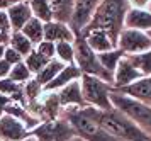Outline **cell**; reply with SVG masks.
Returning a JSON list of instances; mask_svg holds the SVG:
<instances>
[{
    "mask_svg": "<svg viewBox=\"0 0 151 141\" xmlns=\"http://www.w3.org/2000/svg\"><path fill=\"white\" fill-rule=\"evenodd\" d=\"M31 136H34L37 141H71L76 138V133L66 119L58 117L51 121H41L31 131Z\"/></svg>",
    "mask_w": 151,
    "mask_h": 141,
    "instance_id": "obj_7",
    "label": "cell"
},
{
    "mask_svg": "<svg viewBox=\"0 0 151 141\" xmlns=\"http://www.w3.org/2000/svg\"><path fill=\"white\" fill-rule=\"evenodd\" d=\"M126 54L119 49V48H114V49H110V51H105V53H99V61H100V65H102L109 73L114 75V70L116 67L119 65V61L122 60Z\"/></svg>",
    "mask_w": 151,
    "mask_h": 141,
    "instance_id": "obj_25",
    "label": "cell"
},
{
    "mask_svg": "<svg viewBox=\"0 0 151 141\" xmlns=\"http://www.w3.org/2000/svg\"><path fill=\"white\" fill-rule=\"evenodd\" d=\"M7 39H9V36H5V34H2V33H0V43L7 44Z\"/></svg>",
    "mask_w": 151,
    "mask_h": 141,
    "instance_id": "obj_38",
    "label": "cell"
},
{
    "mask_svg": "<svg viewBox=\"0 0 151 141\" xmlns=\"http://www.w3.org/2000/svg\"><path fill=\"white\" fill-rule=\"evenodd\" d=\"M10 102H14L12 99H9L7 95H4V94H0V114H4L5 112V109L9 107V104Z\"/></svg>",
    "mask_w": 151,
    "mask_h": 141,
    "instance_id": "obj_36",
    "label": "cell"
},
{
    "mask_svg": "<svg viewBox=\"0 0 151 141\" xmlns=\"http://www.w3.org/2000/svg\"><path fill=\"white\" fill-rule=\"evenodd\" d=\"M49 5L53 10V20H60V22H65L70 26L75 0H49Z\"/></svg>",
    "mask_w": 151,
    "mask_h": 141,
    "instance_id": "obj_18",
    "label": "cell"
},
{
    "mask_svg": "<svg viewBox=\"0 0 151 141\" xmlns=\"http://www.w3.org/2000/svg\"><path fill=\"white\" fill-rule=\"evenodd\" d=\"M22 87H24V95H26V102H27V104H29V102L37 101V99L42 95V92H44L42 85L36 80L34 77H32L29 82H26Z\"/></svg>",
    "mask_w": 151,
    "mask_h": 141,
    "instance_id": "obj_30",
    "label": "cell"
},
{
    "mask_svg": "<svg viewBox=\"0 0 151 141\" xmlns=\"http://www.w3.org/2000/svg\"><path fill=\"white\" fill-rule=\"evenodd\" d=\"M58 99L61 107H87V104L83 101V94H82V85L80 80H75L68 83L66 87H63L58 90Z\"/></svg>",
    "mask_w": 151,
    "mask_h": 141,
    "instance_id": "obj_14",
    "label": "cell"
},
{
    "mask_svg": "<svg viewBox=\"0 0 151 141\" xmlns=\"http://www.w3.org/2000/svg\"><path fill=\"white\" fill-rule=\"evenodd\" d=\"M127 60H129L144 77L151 75V49L143 51V53H137V54H129Z\"/></svg>",
    "mask_w": 151,
    "mask_h": 141,
    "instance_id": "obj_27",
    "label": "cell"
},
{
    "mask_svg": "<svg viewBox=\"0 0 151 141\" xmlns=\"http://www.w3.org/2000/svg\"><path fill=\"white\" fill-rule=\"evenodd\" d=\"M31 136V129L10 114H0V141H22Z\"/></svg>",
    "mask_w": 151,
    "mask_h": 141,
    "instance_id": "obj_10",
    "label": "cell"
},
{
    "mask_svg": "<svg viewBox=\"0 0 151 141\" xmlns=\"http://www.w3.org/2000/svg\"><path fill=\"white\" fill-rule=\"evenodd\" d=\"M21 33L36 46V44H39V43L44 39V22H41V20L36 19V17H32V19L21 29Z\"/></svg>",
    "mask_w": 151,
    "mask_h": 141,
    "instance_id": "obj_22",
    "label": "cell"
},
{
    "mask_svg": "<svg viewBox=\"0 0 151 141\" xmlns=\"http://www.w3.org/2000/svg\"><path fill=\"white\" fill-rule=\"evenodd\" d=\"M129 9L134 10H150L151 7V0H127Z\"/></svg>",
    "mask_w": 151,
    "mask_h": 141,
    "instance_id": "obj_34",
    "label": "cell"
},
{
    "mask_svg": "<svg viewBox=\"0 0 151 141\" xmlns=\"http://www.w3.org/2000/svg\"><path fill=\"white\" fill-rule=\"evenodd\" d=\"M129 12L127 0H102L95 12L92 15L90 22L85 26L80 36H85L93 29H100L109 34L117 46V38L126 27V15Z\"/></svg>",
    "mask_w": 151,
    "mask_h": 141,
    "instance_id": "obj_1",
    "label": "cell"
},
{
    "mask_svg": "<svg viewBox=\"0 0 151 141\" xmlns=\"http://www.w3.org/2000/svg\"><path fill=\"white\" fill-rule=\"evenodd\" d=\"M22 141H37V140H36L34 136H29V138H26V140H22Z\"/></svg>",
    "mask_w": 151,
    "mask_h": 141,
    "instance_id": "obj_40",
    "label": "cell"
},
{
    "mask_svg": "<svg viewBox=\"0 0 151 141\" xmlns=\"http://www.w3.org/2000/svg\"><path fill=\"white\" fill-rule=\"evenodd\" d=\"M126 27L150 31L151 29V12L150 10H134V9H129V12L126 15Z\"/></svg>",
    "mask_w": 151,
    "mask_h": 141,
    "instance_id": "obj_20",
    "label": "cell"
},
{
    "mask_svg": "<svg viewBox=\"0 0 151 141\" xmlns=\"http://www.w3.org/2000/svg\"><path fill=\"white\" fill-rule=\"evenodd\" d=\"M2 2L9 7V5H12V4H15V2H19V0H2Z\"/></svg>",
    "mask_w": 151,
    "mask_h": 141,
    "instance_id": "obj_39",
    "label": "cell"
},
{
    "mask_svg": "<svg viewBox=\"0 0 151 141\" xmlns=\"http://www.w3.org/2000/svg\"><path fill=\"white\" fill-rule=\"evenodd\" d=\"M112 92L122 94V95H126V97L134 99V101L144 102V104H151V75L139 78L137 82L131 83L127 87H121V88L112 87Z\"/></svg>",
    "mask_w": 151,
    "mask_h": 141,
    "instance_id": "obj_12",
    "label": "cell"
},
{
    "mask_svg": "<svg viewBox=\"0 0 151 141\" xmlns=\"http://www.w3.org/2000/svg\"><path fill=\"white\" fill-rule=\"evenodd\" d=\"M110 102L112 107L126 114L132 122H136L148 136H151V104L134 101L131 97H126L122 94H110Z\"/></svg>",
    "mask_w": 151,
    "mask_h": 141,
    "instance_id": "obj_4",
    "label": "cell"
},
{
    "mask_svg": "<svg viewBox=\"0 0 151 141\" xmlns=\"http://www.w3.org/2000/svg\"><path fill=\"white\" fill-rule=\"evenodd\" d=\"M75 65L82 72V75L97 77V78H100L104 82H109V83H112V80H114V75L109 73L100 65L99 54L90 49V46L87 44V41L83 39L82 36L75 38Z\"/></svg>",
    "mask_w": 151,
    "mask_h": 141,
    "instance_id": "obj_5",
    "label": "cell"
},
{
    "mask_svg": "<svg viewBox=\"0 0 151 141\" xmlns=\"http://www.w3.org/2000/svg\"><path fill=\"white\" fill-rule=\"evenodd\" d=\"M4 60L7 61L10 67H12V65H17V63H21V61L24 60V58H22V56H21L19 53H17L15 49H12L10 46H7V48H5V54H4Z\"/></svg>",
    "mask_w": 151,
    "mask_h": 141,
    "instance_id": "obj_32",
    "label": "cell"
},
{
    "mask_svg": "<svg viewBox=\"0 0 151 141\" xmlns=\"http://www.w3.org/2000/svg\"><path fill=\"white\" fill-rule=\"evenodd\" d=\"M56 60H60L65 65L75 63V41H61L56 43Z\"/></svg>",
    "mask_w": 151,
    "mask_h": 141,
    "instance_id": "obj_26",
    "label": "cell"
},
{
    "mask_svg": "<svg viewBox=\"0 0 151 141\" xmlns=\"http://www.w3.org/2000/svg\"><path fill=\"white\" fill-rule=\"evenodd\" d=\"M32 17L39 19L41 22H49L53 20V10L49 5V0H27Z\"/></svg>",
    "mask_w": 151,
    "mask_h": 141,
    "instance_id": "obj_24",
    "label": "cell"
},
{
    "mask_svg": "<svg viewBox=\"0 0 151 141\" xmlns=\"http://www.w3.org/2000/svg\"><path fill=\"white\" fill-rule=\"evenodd\" d=\"M80 78H82V72L78 70V67H76L75 63L65 65L61 72L56 75L48 85H44V92H58L60 88L66 87L68 83H71V82H75V80H80Z\"/></svg>",
    "mask_w": 151,
    "mask_h": 141,
    "instance_id": "obj_16",
    "label": "cell"
},
{
    "mask_svg": "<svg viewBox=\"0 0 151 141\" xmlns=\"http://www.w3.org/2000/svg\"><path fill=\"white\" fill-rule=\"evenodd\" d=\"M0 33L9 36L12 33V27H10V20H9L7 10L5 9H0Z\"/></svg>",
    "mask_w": 151,
    "mask_h": 141,
    "instance_id": "obj_33",
    "label": "cell"
},
{
    "mask_svg": "<svg viewBox=\"0 0 151 141\" xmlns=\"http://www.w3.org/2000/svg\"><path fill=\"white\" fill-rule=\"evenodd\" d=\"M5 10H7L12 31H21L22 27L32 19V12H31V7H29L27 0H19V2H15L12 5H9Z\"/></svg>",
    "mask_w": 151,
    "mask_h": 141,
    "instance_id": "obj_13",
    "label": "cell"
},
{
    "mask_svg": "<svg viewBox=\"0 0 151 141\" xmlns=\"http://www.w3.org/2000/svg\"><path fill=\"white\" fill-rule=\"evenodd\" d=\"M60 117L66 119L75 129L78 138L85 141H119L110 136L105 129L97 122L92 114V107H65L61 109Z\"/></svg>",
    "mask_w": 151,
    "mask_h": 141,
    "instance_id": "obj_3",
    "label": "cell"
},
{
    "mask_svg": "<svg viewBox=\"0 0 151 141\" xmlns=\"http://www.w3.org/2000/svg\"><path fill=\"white\" fill-rule=\"evenodd\" d=\"M5 48H7V44L0 43V60H4V54H5Z\"/></svg>",
    "mask_w": 151,
    "mask_h": 141,
    "instance_id": "obj_37",
    "label": "cell"
},
{
    "mask_svg": "<svg viewBox=\"0 0 151 141\" xmlns=\"http://www.w3.org/2000/svg\"><path fill=\"white\" fill-rule=\"evenodd\" d=\"M117 48L122 51L126 56L137 54L151 49V38L146 31L141 29H132V27H124L122 33L117 38Z\"/></svg>",
    "mask_w": 151,
    "mask_h": 141,
    "instance_id": "obj_8",
    "label": "cell"
},
{
    "mask_svg": "<svg viewBox=\"0 0 151 141\" xmlns=\"http://www.w3.org/2000/svg\"><path fill=\"white\" fill-rule=\"evenodd\" d=\"M80 85H82L83 101H85V104H87L88 107L99 109V111L112 109V102H110L112 83L104 82V80H100V78H97V77L82 75Z\"/></svg>",
    "mask_w": 151,
    "mask_h": 141,
    "instance_id": "obj_6",
    "label": "cell"
},
{
    "mask_svg": "<svg viewBox=\"0 0 151 141\" xmlns=\"http://www.w3.org/2000/svg\"><path fill=\"white\" fill-rule=\"evenodd\" d=\"M146 33H148V36H150V38H151V29H150V31H146Z\"/></svg>",
    "mask_w": 151,
    "mask_h": 141,
    "instance_id": "obj_43",
    "label": "cell"
},
{
    "mask_svg": "<svg viewBox=\"0 0 151 141\" xmlns=\"http://www.w3.org/2000/svg\"><path fill=\"white\" fill-rule=\"evenodd\" d=\"M7 46H10L12 49H15L22 58H26V56L34 49V44H32V43H31V41H29L21 31H12V33L9 34Z\"/></svg>",
    "mask_w": 151,
    "mask_h": 141,
    "instance_id": "obj_21",
    "label": "cell"
},
{
    "mask_svg": "<svg viewBox=\"0 0 151 141\" xmlns=\"http://www.w3.org/2000/svg\"><path fill=\"white\" fill-rule=\"evenodd\" d=\"M34 49L41 54V56H44L46 60H53V58H56V44L55 43H51V41L42 39L39 44H36L34 46Z\"/></svg>",
    "mask_w": 151,
    "mask_h": 141,
    "instance_id": "obj_31",
    "label": "cell"
},
{
    "mask_svg": "<svg viewBox=\"0 0 151 141\" xmlns=\"http://www.w3.org/2000/svg\"><path fill=\"white\" fill-rule=\"evenodd\" d=\"M63 67H65V63H61L60 60L53 58V60H49L48 63H46V67L42 68L39 73L34 75V78L39 82V83L42 85V88H44V85H48L49 82H51V80L56 77V75L61 72Z\"/></svg>",
    "mask_w": 151,
    "mask_h": 141,
    "instance_id": "obj_23",
    "label": "cell"
},
{
    "mask_svg": "<svg viewBox=\"0 0 151 141\" xmlns=\"http://www.w3.org/2000/svg\"><path fill=\"white\" fill-rule=\"evenodd\" d=\"M102 0H75V7H73V15L70 20V27L75 33V36H80L85 26L90 22L92 15L95 12Z\"/></svg>",
    "mask_w": 151,
    "mask_h": 141,
    "instance_id": "obj_9",
    "label": "cell"
},
{
    "mask_svg": "<svg viewBox=\"0 0 151 141\" xmlns=\"http://www.w3.org/2000/svg\"><path fill=\"white\" fill-rule=\"evenodd\" d=\"M144 75L137 70L129 60L127 56H124L122 60L119 61V65L114 70V80H112V87L114 88H121V87H127L131 83L137 82L139 78H143Z\"/></svg>",
    "mask_w": 151,
    "mask_h": 141,
    "instance_id": "obj_11",
    "label": "cell"
},
{
    "mask_svg": "<svg viewBox=\"0 0 151 141\" xmlns=\"http://www.w3.org/2000/svg\"><path fill=\"white\" fill-rule=\"evenodd\" d=\"M0 94L7 95L9 99H12L17 104H22L27 107V102H26V95H24V87L21 83H15L14 80H10L9 77L0 80Z\"/></svg>",
    "mask_w": 151,
    "mask_h": 141,
    "instance_id": "obj_19",
    "label": "cell"
},
{
    "mask_svg": "<svg viewBox=\"0 0 151 141\" xmlns=\"http://www.w3.org/2000/svg\"><path fill=\"white\" fill-rule=\"evenodd\" d=\"M75 33L71 31V27L65 22L60 20H49L44 22V39L51 41V43H61V41H70L73 43L75 41Z\"/></svg>",
    "mask_w": 151,
    "mask_h": 141,
    "instance_id": "obj_15",
    "label": "cell"
},
{
    "mask_svg": "<svg viewBox=\"0 0 151 141\" xmlns=\"http://www.w3.org/2000/svg\"><path fill=\"white\" fill-rule=\"evenodd\" d=\"M9 72H10V65L5 60H0V80L9 77Z\"/></svg>",
    "mask_w": 151,
    "mask_h": 141,
    "instance_id": "obj_35",
    "label": "cell"
},
{
    "mask_svg": "<svg viewBox=\"0 0 151 141\" xmlns=\"http://www.w3.org/2000/svg\"><path fill=\"white\" fill-rule=\"evenodd\" d=\"M0 9H7V5H5V4H4L2 0H0Z\"/></svg>",
    "mask_w": 151,
    "mask_h": 141,
    "instance_id": "obj_41",
    "label": "cell"
},
{
    "mask_svg": "<svg viewBox=\"0 0 151 141\" xmlns=\"http://www.w3.org/2000/svg\"><path fill=\"white\" fill-rule=\"evenodd\" d=\"M32 77H34V75L29 72V68L26 67L24 60H22L21 63H17V65H12V67H10V72H9V78L14 80L15 83H21V85H24L26 82H29Z\"/></svg>",
    "mask_w": 151,
    "mask_h": 141,
    "instance_id": "obj_28",
    "label": "cell"
},
{
    "mask_svg": "<svg viewBox=\"0 0 151 141\" xmlns=\"http://www.w3.org/2000/svg\"><path fill=\"white\" fill-rule=\"evenodd\" d=\"M71 141H85V140H82V138H78V136H76V138H73Z\"/></svg>",
    "mask_w": 151,
    "mask_h": 141,
    "instance_id": "obj_42",
    "label": "cell"
},
{
    "mask_svg": "<svg viewBox=\"0 0 151 141\" xmlns=\"http://www.w3.org/2000/svg\"><path fill=\"white\" fill-rule=\"evenodd\" d=\"M49 60H46L44 56H41V54L37 53L36 49H32L31 53L24 58V63H26V67L29 68V72L32 75H36V73H39L42 68L46 67V63H48Z\"/></svg>",
    "mask_w": 151,
    "mask_h": 141,
    "instance_id": "obj_29",
    "label": "cell"
},
{
    "mask_svg": "<svg viewBox=\"0 0 151 141\" xmlns=\"http://www.w3.org/2000/svg\"><path fill=\"white\" fill-rule=\"evenodd\" d=\"M82 38L87 41V44L90 46V49L95 51L97 54L105 53V51H110V49L117 48L116 43L112 41V38H110L105 31H100V29H93V31L87 33L85 36H82Z\"/></svg>",
    "mask_w": 151,
    "mask_h": 141,
    "instance_id": "obj_17",
    "label": "cell"
},
{
    "mask_svg": "<svg viewBox=\"0 0 151 141\" xmlns=\"http://www.w3.org/2000/svg\"><path fill=\"white\" fill-rule=\"evenodd\" d=\"M92 114L110 136H114L119 141H151V136H148L136 122H132L116 107L107 111H99L92 107Z\"/></svg>",
    "mask_w": 151,
    "mask_h": 141,
    "instance_id": "obj_2",
    "label": "cell"
}]
</instances>
